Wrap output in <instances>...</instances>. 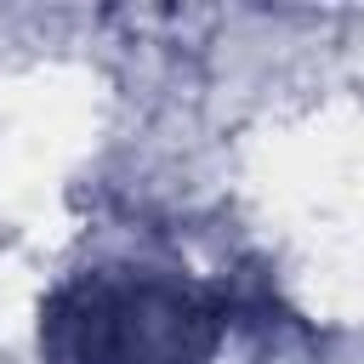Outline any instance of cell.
<instances>
[{
    "label": "cell",
    "mask_w": 364,
    "mask_h": 364,
    "mask_svg": "<svg viewBox=\"0 0 364 364\" xmlns=\"http://www.w3.org/2000/svg\"><path fill=\"white\" fill-rule=\"evenodd\" d=\"M97 330V347L74 364H182L205 358L210 347L188 341V330H210V307L188 284L136 279V273H102L91 284H74L51 307V330Z\"/></svg>",
    "instance_id": "6da1fadb"
}]
</instances>
